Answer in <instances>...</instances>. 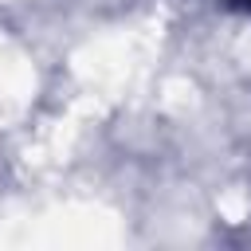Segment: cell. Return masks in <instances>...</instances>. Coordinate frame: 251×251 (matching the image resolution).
Segmentation results:
<instances>
[{"label":"cell","instance_id":"1","mask_svg":"<svg viewBox=\"0 0 251 251\" xmlns=\"http://www.w3.org/2000/svg\"><path fill=\"white\" fill-rule=\"evenodd\" d=\"M239 4H251V0H239Z\"/></svg>","mask_w":251,"mask_h":251}]
</instances>
